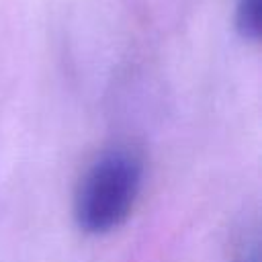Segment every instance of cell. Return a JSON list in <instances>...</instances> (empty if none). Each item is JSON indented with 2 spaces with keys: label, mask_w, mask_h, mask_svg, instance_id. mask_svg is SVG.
Segmentation results:
<instances>
[{
  "label": "cell",
  "mask_w": 262,
  "mask_h": 262,
  "mask_svg": "<svg viewBox=\"0 0 262 262\" xmlns=\"http://www.w3.org/2000/svg\"><path fill=\"white\" fill-rule=\"evenodd\" d=\"M143 184V162L129 147H113L82 174L74 192V219L84 233L102 235L131 215Z\"/></svg>",
  "instance_id": "1"
},
{
  "label": "cell",
  "mask_w": 262,
  "mask_h": 262,
  "mask_svg": "<svg viewBox=\"0 0 262 262\" xmlns=\"http://www.w3.org/2000/svg\"><path fill=\"white\" fill-rule=\"evenodd\" d=\"M235 29L248 41L260 37V0H239L235 10Z\"/></svg>",
  "instance_id": "2"
}]
</instances>
